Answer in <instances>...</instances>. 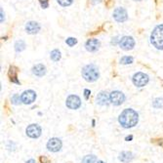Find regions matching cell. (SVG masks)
Listing matches in <instances>:
<instances>
[{
  "mask_svg": "<svg viewBox=\"0 0 163 163\" xmlns=\"http://www.w3.org/2000/svg\"><path fill=\"white\" fill-rule=\"evenodd\" d=\"M139 121V114L132 108H126L120 113L118 122L123 128H132Z\"/></svg>",
  "mask_w": 163,
  "mask_h": 163,
  "instance_id": "6da1fadb",
  "label": "cell"
},
{
  "mask_svg": "<svg viewBox=\"0 0 163 163\" xmlns=\"http://www.w3.org/2000/svg\"><path fill=\"white\" fill-rule=\"evenodd\" d=\"M150 43L158 50H163V24L154 28L150 34Z\"/></svg>",
  "mask_w": 163,
  "mask_h": 163,
  "instance_id": "7a4b0ae2",
  "label": "cell"
},
{
  "mask_svg": "<svg viewBox=\"0 0 163 163\" xmlns=\"http://www.w3.org/2000/svg\"><path fill=\"white\" fill-rule=\"evenodd\" d=\"M82 76L83 78L88 82H94L96 81L99 76V70L96 66L94 65H87L82 68Z\"/></svg>",
  "mask_w": 163,
  "mask_h": 163,
  "instance_id": "3957f363",
  "label": "cell"
},
{
  "mask_svg": "<svg viewBox=\"0 0 163 163\" xmlns=\"http://www.w3.org/2000/svg\"><path fill=\"white\" fill-rule=\"evenodd\" d=\"M149 75H146L144 72H137L134 74L132 81L136 87H144L149 83Z\"/></svg>",
  "mask_w": 163,
  "mask_h": 163,
  "instance_id": "277c9868",
  "label": "cell"
},
{
  "mask_svg": "<svg viewBox=\"0 0 163 163\" xmlns=\"http://www.w3.org/2000/svg\"><path fill=\"white\" fill-rule=\"evenodd\" d=\"M119 46L122 50H125V51L132 50L135 46V40L132 36H123V37L119 40Z\"/></svg>",
  "mask_w": 163,
  "mask_h": 163,
  "instance_id": "5b68a950",
  "label": "cell"
},
{
  "mask_svg": "<svg viewBox=\"0 0 163 163\" xmlns=\"http://www.w3.org/2000/svg\"><path fill=\"white\" fill-rule=\"evenodd\" d=\"M109 99H110V103L114 104V106H120L125 101V95L120 91H113L110 93Z\"/></svg>",
  "mask_w": 163,
  "mask_h": 163,
  "instance_id": "8992f818",
  "label": "cell"
},
{
  "mask_svg": "<svg viewBox=\"0 0 163 163\" xmlns=\"http://www.w3.org/2000/svg\"><path fill=\"white\" fill-rule=\"evenodd\" d=\"M25 133H27L29 138L37 139L41 136V128L37 124H30L25 129Z\"/></svg>",
  "mask_w": 163,
  "mask_h": 163,
  "instance_id": "52a82bcc",
  "label": "cell"
},
{
  "mask_svg": "<svg viewBox=\"0 0 163 163\" xmlns=\"http://www.w3.org/2000/svg\"><path fill=\"white\" fill-rule=\"evenodd\" d=\"M113 19L118 23H124L127 21L128 19V14L127 11L122 8V7H118L113 11Z\"/></svg>",
  "mask_w": 163,
  "mask_h": 163,
  "instance_id": "ba28073f",
  "label": "cell"
},
{
  "mask_svg": "<svg viewBox=\"0 0 163 163\" xmlns=\"http://www.w3.org/2000/svg\"><path fill=\"white\" fill-rule=\"evenodd\" d=\"M66 104V107L70 109H77L81 106V100L76 95H70L67 97Z\"/></svg>",
  "mask_w": 163,
  "mask_h": 163,
  "instance_id": "9c48e42d",
  "label": "cell"
},
{
  "mask_svg": "<svg viewBox=\"0 0 163 163\" xmlns=\"http://www.w3.org/2000/svg\"><path fill=\"white\" fill-rule=\"evenodd\" d=\"M36 99V93L33 90H27L21 95V100L22 103L25 104H30L35 102Z\"/></svg>",
  "mask_w": 163,
  "mask_h": 163,
  "instance_id": "30bf717a",
  "label": "cell"
},
{
  "mask_svg": "<svg viewBox=\"0 0 163 163\" xmlns=\"http://www.w3.org/2000/svg\"><path fill=\"white\" fill-rule=\"evenodd\" d=\"M62 141L59 138H52L47 143V149L52 152H57L62 149Z\"/></svg>",
  "mask_w": 163,
  "mask_h": 163,
  "instance_id": "8fae6325",
  "label": "cell"
},
{
  "mask_svg": "<svg viewBox=\"0 0 163 163\" xmlns=\"http://www.w3.org/2000/svg\"><path fill=\"white\" fill-rule=\"evenodd\" d=\"M39 30H40V25L36 22H33V21L28 22L25 25V31L28 34H36L37 32H39Z\"/></svg>",
  "mask_w": 163,
  "mask_h": 163,
  "instance_id": "7c38bea8",
  "label": "cell"
},
{
  "mask_svg": "<svg viewBox=\"0 0 163 163\" xmlns=\"http://www.w3.org/2000/svg\"><path fill=\"white\" fill-rule=\"evenodd\" d=\"M85 47L88 52H96L100 47V41L96 38L88 39L85 44Z\"/></svg>",
  "mask_w": 163,
  "mask_h": 163,
  "instance_id": "4fadbf2b",
  "label": "cell"
},
{
  "mask_svg": "<svg viewBox=\"0 0 163 163\" xmlns=\"http://www.w3.org/2000/svg\"><path fill=\"white\" fill-rule=\"evenodd\" d=\"M96 101L99 104H101V106H108L110 102V99H109V96L108 95L107 92L102 91L98 94Z\"/></svg>",
  "mask_w": 163,
  "mask_h": 163,
  "instance_id": "5bb4252c",
  "label": "cell"
},
{
  "mask_svg": "<svg viewBox=\"0 0 163 163\" xmlns=\"http://www.w3.org/2000/svg\"><path fill=\"white\" fill-rule=\"evenodd\" d=\"M18 71H19V70L17 66H10L9 71H8V76L10 78V80H11L13 83L21 84L20 81L18 80Z\"/></svg>",
  "mask_w": 163,
  "mask_h": 163,
  "instance_id": "9a60e30c",
  "label": "cell"
},
{
  "mask_svg": "<svg viewBox=\"0 0 163 163\" xmlns=\"http://www.w3.org/2000/svg\"><path fill=\"white\" fill-rule=\"evenodd\" d=\"M32 73L34 75L38 76V77H42L46 74V66L42 64H38L35 65L32 67Z\"/></svg>",
  "mask_w": 163,
  "mask_h": 163,
  "instance_id": "2e32d148",
  "label": "cell"
},
{
  "mask_svg": "<svg viewBox=\"0 0 163 163\" xmlns=\"http://www.w3.org/2000/svg\"><path fill=\"white\" fill-rule=\"evenodd\" d=\"M134 155L131 151H122L118 156V159L123 163H129L130 161H132Z\"/></svg>",
  "mask_w": 163,
  "mask_h": 163,
  "instance_id": "e0dca14e",
  "label": "cell"
},
{
  "mask_svg": "<svg viewBox=\"0 0 163 163\" xmlns=\"http://www.w3.org/2000/svg\"><path fill=\"white\" fill-rule=\"evenodd\" d=\"M50 57H51V60H52V61H54V62L60 61V60H61V58H62V55H61L60 50H58V49L53 50V51L51 52Z\"/></svg>",
  "mask_w": 163,
  "mask_h": 163,
  "instance_id": "ac0fdd59",
  "label": "cell"
},
{
  "mask_svg": "<svg viewBox=\"0 0 163 163\" xmlns=\"http://www.w3.org/2000/svg\"><path fill=\"white\" fill-rule=\"evenodd\" d=\"M96 162H97V157L93 154L84 156V158L82 159V163H96Z\"/></svg>",
  "mask_w": 163,
  "mask_h": 163,
  "instance_id": "d6986e66",
  "label": "cell"
},
{
  "mask_svg": "<svg viewBox=\"0 0 163 163\" xmlns=\"http://www.w3.org/2000/svg\"><path fill=\"white\" fill-rule=\"evenodd\" d=\"M25 48V43L23 40H18L15 43V50L17 52H22Z\"/></svg>",
  "mask_w": 163,
  "mask_h": 163,
  "instance_id": "ffe728a7",
  "label": "cell"
},
{
  "mask_svg": "<svg viewBox=\"0 0 163 163\" xmlns=\"http://www.w3.org/2000/svg\"><path fill=\"white\" fill-rule=\"evenodd\" d=\"M133 62H134V59L132 57H129V56H124L120 59V64H122V65H130V64H132Z\"/></svg>",
  "mask_w": 163,
  "mask_h": 163,
  "instance_id": "44dd1931",
  "label": "cell"
},
{
  "mask_svg": "<svg viewBox=\"0 0 163 163\" xmlns=\"http://www.w3.org/2000/svg\"><path fill=\"white\" fill-rule=\"evenodd\" d=\"M152 106L155 108H163V99L162 98H156L154 101L152 102Z\"/></svg>",
  "mask_w": 163,
  "mask_h": 163,
  "instance_id": "7402d4cb",
  "label": "cell"
},
{
  "mask_svg": "<svg viewBox=\"0 0 163 163\" xmlns=\"http://www.w3.org/2000/svg\"><path fill=\"white\" fill-rule=\"evenodd\" d=\"M57 1H58V3L61 5V6L67 7V6H70V5L72 4L73 0H57Z\"/></svg>",
  "mask_w": 163,
  "mask_h": 163,
  "instance_id": "603a6c76",
  "label": "cell"
},
{
  "mask_svg": "<svg viewBox=\"0 0 163 163\" xmlns=\"http://www.w3.org/2000/svg\"><path fill=\"white\" fill-rule=\"evenodd\" d=\"M66 43L70 47H72V46H74L75 44H77V39L74 38V37H68L66 40Z\"/></svg>",
  "mask_w": 163,
  "mask_h": 163,
  "instance_id": "cb8c5ba5",
  "label": "cell"
},
{
  "mask_svg": "<svg viewBox=\"0 0 163 163\" xmlns=\"http://www.w3.org/2000/svg\"><path fill=\"white\" fill-rule=\"evenodd\" d=\"M21 102H22V100H21V97L18 95V94H15V95L12 97V103L14 104H19Z\"/></svg>",
  "mask_w": 163,
  "mask_h": 163,
  "instance_id": "d4e9b609",
  "label": "cell"
},
{
  "mask_svg": "<svg viewBox=\"0 0 163 163\" xmlns=\"http://www.w3.org/2000/svg\"><path fill=\"white\" fill-rule=\"evenodd\" d=\"M39 2H40V5H41V7H42V8H43V9H46V8H48V6H49L48 0H39Z\"/></svg>",
  "mask_w": 163,
  "mask_h": 163,
  "instance_id": "484cf974",
  "label": "cell"
},
{
  "mask_svg": "<svg viewBox=\"0 0 163 163\" xmlns=\"http://www.w3.org/2000/svg\"><path fill=\"white\" fill-rule=\"evenodd\" d=\"M114 4V0H106V6L107 7H112Z\"/></svg>",
  "mask_w": 163,
  "mask_h": 163,
  "instance_id": "4316f807",
  "label": "cell"
},
{
  "mask_svg": "<svg viewBox=\"0 0 163 163\" xmlns=\"http://www.w3.org/2000/svg\"><path fill=\"white\" fill-rule=\"evenodd\" d=\"M90 94H91V91H90V90H88V89H85V90H84V97H85L86 100L89 99V96H90Z\"/></svg>",
  "mask_w": 163,
  "mask_h": 163,
  "instance_id": "83f0119b",
  "label": "cell"
},
{
  "mask_svg": "<svg viewBox=\"0 0 163 163\" xmlns=\"http://www.w3.org/2000/svg\"><path fill=\"white\" fill-rule=\"evenodd\" d=\"M40 162L41 163H49V159L46 156H41L40 157Z\"/></svg>",
  "mask_w": 163,
  "mask_h": 163,
  "instance_id": "f1b7e54d",
  "label": "cell"
},
{
  "mask_svg": "<svg viewBox=\"0 0 163 163\" xmlns=\"http://www.w3.org/2000/svg\"><path fill=\"white\" fill-rule=\"evenodd\" d=\"M132 139H133V136H132V135L127 136V137H126V138H125V140H126V141H128V142H129V141H131Z\"/></svg>",
  "mask_w": 163,
  "mask_h": 163,
  "instance_id": "f546056e",
  "label": "cell"
},
{
  "mask_svg": "<svg viewBox=\"0 0 163 163\" xmlns=\"http://www.w3.org/2000/svg\"><path fill=\"white\" fill-rule=\"evenodd\" d=\"M4 22V15H3V9H1V23Z\"/></svg>",
  "mask_w": 163,
  "mask_h": 163,
  "instance_id": "4dcf8cb0",
  "label": "cell"
},
{
  "mask_svg": "<svg viewBox=\"0 0 163 163\" xmlns=\"http://www.w3.org/2000/svg\"><path fill=\"white\" fill-rule=\"evenodd\" d=\"M25 163H36V162H35V160H34V159H29V160H28V161L25 162Z\"/></svg>",
  "mask_w": 163,
  "mask_h": 163,
  "instance_id": "1f68e13d",
  "label": "cell"
},
{
  "mask_svg": "<svg viewBox=\"0 0 163 163\" xmlns=\"http://www.w3.org/2000/svg\"><path fill=\"white\" fill-rule=\"evenodd\" d=\"M97 163H104V161H102V160H100V161H98Z\"/></svg>",
  "mask_w": 163,
  "mask_h": 163,
  "instance_id": "d6a6232c",
  "label": "cell"
},
{
  "mask_svg": "<svg viewBox=\"0 0 163 163\" xmlns=\"http://www.w3.org/2000/svg\"><path fill=\"white\" fill-rule=\"evenodd\" d=\"M135 1H141V0H135Z\"/></svg>",
  "mask_w": 163,
  "mask_h": 163,
  "instance_id": "836d02e7",
  "label": "cell"
}]
</instances>
